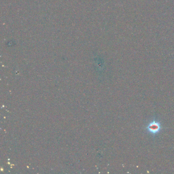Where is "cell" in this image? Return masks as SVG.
I'll use <instances>...</instances> for the list:
<instances>
[{"label":"cell","instance_id":"obj_1","mask_svg":"<svg viewBox=\"0 0 174 174\" xmlns=\"http://www.w3.org/2000/svg\"><path fill=\"white\" fill-rule=\"evenodd\" d=\"M147 129L149 132L151 133L156 134L159 132L160 130V126L159 123L154 121L149 124L147 127Z\"/></svg>","mask_w":174,"mask_h":174}]
</instances>
